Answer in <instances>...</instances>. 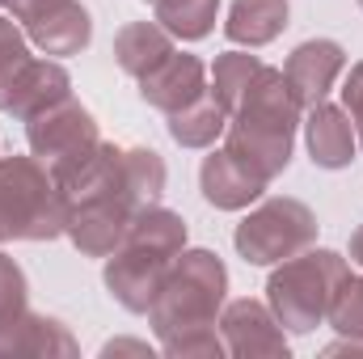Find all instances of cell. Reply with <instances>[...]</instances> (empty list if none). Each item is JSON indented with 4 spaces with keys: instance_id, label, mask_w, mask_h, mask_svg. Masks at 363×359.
<instances>
[{
    "instance_id": "ffe728a7",
    "label": "cell",
    "mask_w": 363,
    "mask_h": 359,
    "mask_svg": "<svg viewBox=\"0 0 363 359\" xmlns=\"http://www.w3.org/2000/svg\"><path fill=\"white\" fill-rule=\"evenodd\" d=\"M152 4L157 21L182 38V43H199L216 30V13H220V0H144Z\"/></svg>"
},
{
    "instance_id": "6da1fadb",
    "label": "cell",
    "mask_w": 363,
    "mask_h": 359,
    "mask_svg": "<svg viewBox=\"0 0 363 359\" xmlns=\"http://www.w3.org/2000/svg\"><path fill=\"white\" fill-rule=\"evenodd\" d=\"M296 127H300V101L287 89L283 68L262 64V72L250 81V89L241 93L237 110L228 114L224 148L237 153L245 165H254L267 182H274L291 161Z\"/></svg>"
},
{
    "instance_id": "7402d4cb",
    "label": "cell",
    "mask_w": 363,
    "mask_h": 359,
    "mask_svg": "<svg viewBox=\"0 0 363 359\" xmlns=\"http://www.w3.org/2000/svg\"><path fill=\"white\" fill-rule=\"evenodd\" d=\"M26 292H30V287H26L21 267L0 254V343H4V334H9V326L26 313Z\"/></svg>"
},
{
    "instance_id": "5b68a950",
    "label": "cell",
    "mask_w": 363,
    "mask_h": 359,
    "mask_svg": "<svg viewBox=\"0 0 363 359\" xmlns=\"http://www.w3.org/2000/svg\"><path fill=\"white\" fill-rule=\"evenodd\" d=\"M317 228L321 224H317L313 207L283 194V199H267L237 224L233 245L250 267H279V263L304 254L308 245H317Z\"/></svg>"
},
{
    "instance_id": "484cf974",
    "label": "cell",
    "mask_w": 363,
    "mask_h": 359,
    "mask_svg": "<svg viewBox=\"0 0 363 359\" xmlns=\"http://www.w3.org/2000/svg\"><path fill=\"white\" fill-rule=\"evenodd\" d=\"M342 110L351 114L355 140H359V148H363V60L351 68V77H347V85H342Z\"/></svg>"
},
{
    "instance_id": "5bb4252c",
    "label": "cell",
    "mask_w": 363,
    "mask_h": 359,
    "mask_svg": "<svg viewBox=\"0 0 363 359\" xmlns=\"http://www.w3.org/2000/svg\"><path fill=\"white\" fill-rule=\"evenodd\" d=\"M304 140H308V157L313 165L321 170H347L359 153V140H355V123L342 106H330V101H317L308 110V123H304Z\"/></svg>"
},
{
    "instance_id": "30bf717a",
    "label": "cell",
    "mask_w": 363,
    "mask_h": 359,
    "mask_svg": "<svg viewBox=\"0 0 363 359\" xmlns=\"http://www.w3.org/2000/svg\"><path fill=\"white\" fill-rule=\"evenodd\" d=\"M342 68H347V51L334 38H308L287 55L283 77H287L291 97L300 101V110H313L317 101H325V93L334 89Z\"/></svg>"
},
{
    "instance_id": "ac0fdd59",
    "label": "cell",
    "mask_w": 363,
    "mask_h": 359,
    "mask_svg": "<svg viewBox=\"0 0 363 359\" xmlns=\"http://www.w3.org/2000/svg\"><path fill=\"white\" fill-rule=\"evenodd\" d=\"M287 0H233L224 34L241 47H267L287 30Z\"/></svg>"
},
{
    "instance_id": "e0dca14e",
    "label": "cell",
    "mask_w": 363,
    "mask_h": 359,
    "mask_svg": "<svg viewBox=\"0 0 363 359\" xmlns=\"http://www.w3.org/2000/svg\"><path fill=\"white\" fill-rule=\"evenodd\" d=\"M174 55V34L161 26V21H131L114 34V60L127 77H144L152 72L161 60Z\"/></svg>"
},
{
    "instance_id": "1f68e13d",
    "label": "cell",
    "mask_w": 363,
    "mask_h": 359,
    "mask_svg": "<svg viewBox=\"0 0 363 359\" xmlns=\"http://www.w3.org/2000/svg\"><path fill=\"white\" fill-rule=\"evenodd\" d=\"M359 9H363V0H359Z\"/></svg>"
},
{
    "instance_id": "44dd1931",
    "label": "cell",
    "mask_w": 363,
    "mask_h": 359,
    "mask_svg": "<svg viewBox=\"0 0 363 359\" xmlns=\"http://www.w3.org/2000/svg\"><path fill=\"white\" fill-rule=\"evenodd\" d=\"M262 72V60L258 55H245V51H224V55H216V64H211V93H216V101L233 114L237 110V101H241V93L250 89V81Z\"/></svg>"
},
{
    "instance_id": "4316f807",
    "label": "cell",
    "mask_w": 363,
    "mask_h": 359,
    "mask_svg": "<svg viewBox=\"0 0 363 359\" xmlns=\"http://www.w3.org/2000/svg\"><path fill=\"white\" fill-rule=\"evenodd\" d=\"M60 4H68V0H13V17H17V21H34V17L55 13Z\"/></svg>"
},
{
    "instance_id": "cb8c5ba5",
    "label": "cell",
    "mask_w": 363,
    "mask_h": 359,
    "mask_svg": "<svg viewBox=\"0 0 363 359\" xmlns=\"http://www.w3.org/2000/svg\"><path fill=\"white\" fill-rule=\"evenodd\" d=\"M161 351L174 359H186V355H207V359H220L228 355V347H224V334L216 330V326H194V330H182L174 338H165L161 343Z\"/></svg>"
},
{
    "instance_id": "ba28073f",
    "label": "cell",
    "mask_w": 363,
    "mask_h": 359,
    "mask_svg": "<svg viewBox=\"0 0 363 359\" xmlns=\"http://www.w3.org/2000/svg\"><path fill=\"white\" fill-rule=\"evenodd\" d=\"M220 334H224V347L228 355L237 359H258V355H283L287 359V338H283V326L271 313V304L262 300H228L220 309Z\"/></svg>"
},
{
    "instance_id": "f1b7e54d",
    "label": "cell",
    "mask_w": 363,
    "mask_h": 359,
    "mask_svg": "<svg viewBox=\"0 0 363 359\" xmlns=\"http://www.w3.org/2000/svg\"><path fill=\"white\" fill-rule=\"evenodd\" d=\"M325 355H363V338H338L325 347Z\"/></svg>"
},
{
    "instance_id": "f546056e",
    "label": "cell",
    "mask_w": 363,
    "mask_h": 359,
    "mask_svg": "<svg viewBox=\"0 0 363 359\" xmlns=\"http://www.w3.org/2000/svg\"><path fill=\"white\" fill-rule=\"evenodd\" d=\"M351 263H359L363 267V224L355 228V237H351Z\"/></svg>"
},
{
    "instance_id": "83f0119b",
    "label": "cell",
    "mask_w": 363,
    "mask_h": 359,
    "mask_svg": "<svg viewBox=\"0 0 363 359\" xmlns=\"http://www.w3.org/2000/svg\"><path fill=\"white\" fill-rule=\"evenodd\" d=\"M101 355H152V347L148 343H135V338H114V343L101 347Z\"/></svg>"
},
{
    "instance_id": "9c48e42d",
    "label": "cell",
    "mask_w": 363,
    "mask_h": 359,
    "mask_svg": "<svg viewBox=\"0 0 363 359\" xmlns=\"http://www.w3.org/2000/svg\"><path fill=\"white\" fill-rule=\"evenodd\" d=\"M64 97H72V77L55 60H26L21 68L0 77V114H13L21 123Z\"/></svg>"
},
{
    "instance_id": "4dcf8cb0",
    "label": "cell",
    "mask_w": 363,
    "mask_h": 359,
    "mask_svg": "<svg viewBox=\"0 0 363 359\" xmlns=\"http://www.w3.org/2000/svg\"><path fill=\"white\" fill-rule=\"evenodd\" d=\"M0 4H13V0H0Z\"/></svg>"
},
{
    "instance_id": "603a6c76",
    "label": "cell",
    "mask_w": 363,
    "mask_h": 359,
    "mask_svg": "<svg viewBox=\"0 0 363 359\" xmlns=\"http://www.w3.org/2000/svg\"><path fill=\"white\" fill-rule=\"evenodd\" d=\"M330 326L342 334V338H363V275L347 279L334 309H330Z\"/></svg>"
},
{
    "instance_id": "d4e9b609",
    "label": "cell",
    "mask_w": 363,
    "mask_h": 359,
    "mask_svg": "<svg viewBox=\"0 0 363 359\" xmlns=\"http://www.w3.org/2000/svg\"><path fill=\"white\" fill-rule=\"evenodd\" d=\"M26 60H30V38L9 17H0V77H9L13 68H21Z\"/></svg>"
},
{
    "instance_id": "3957f363",
    "label": "cell",
    "mask_w": 363,
    "mask_h": 359,
    "mask_svg": "<svg viewBox=\"0 0 363 359\" xmlns=\"http://www.w3.org/2000/svg\"><path fill=\"white\" fill-rule=\"evenodd\" d=\"M224 292H228V270L220 263V254L182 250L161 283V292H157V300H152V309H148L152 334L165 343L182 330L216 326L220 309H224Z\"/></svg>"
},
{
    "instance_id": "7c38bea8",
    "label": "cell",
    "mask_w": 363,
    "mask_h": 359,
    "mask_svg": "<svg viewBox=\"0 0 363 359\" xmlns=\"http://www.w3.org/2000/svg\"><path fill=\"white\" fill-rule=\"evenodd\" d=\"M207 89H211V85H207L203 60H199V55H186V51H174L169 60H161L152 72L140 77V97H144L148 106L165 110V114L190 106L194 97H203Z\"/></svg>"
},
{
    "instance_id": "277c9868",
    "label": "cell",
    "mask_w": 363,
    "mask_h": 359,
    "mask_svg": "<svg viewBox=\"0 0 363 359\" xmlns=\"http://www.w3.org/2000/svg\"><path fill=\"white\" fill-rule=\"evenodd\" d=\"M68 199L38 157H0V241H55Z\"/></svg>"
},
{
    "instance_id": "52a82bcc",
    "label": "cell",
    "mask_w": 363,
    "mask_h": 359,
    "mask_svg": "<svg viewBox=\"0 0 363 359\" xmlns=\"http://www.w3.org/2000/svg\"><path fill=\"white\" fill-rule=\"evenodd\" d=\"M174 267V254H161V250H148V245H118L110 258H106V287L110 296L127 309V313H148L165 275Z\"/></svg>"
},
{
    "instance_id": "7a4b0ae2",
    "label": "cell",
    "mask_w": 363,
    "mask_h": 359,
    "mask_svg": "<svg viewBox=\"0 0 363 359\" xmlns=\"http://www.w3.org/2000/svg\"><path fill=\"white\" fill-rule=\"evenodd\" d=\"M351 279V263L334 250H304L287 263H279L267 279V304L291 334H313L321 321H330V309Z\"/></svg>"
},
{
    "instance_id": "4fadbf2b",
    "label": "cell",
    "mask_w": 363,
    "mask_h": 359,
    "mask_svg": "<svg viewBox=\"0 0 363 359\" xmlns=\"http://www.w3.org/2000/svg\"><path fill=\"white\" fill-rule=\"evenodd\" d=\"M131 207L123 203H77L68 207V241L85 254V258H110L123 245V233L131 224Z\"/></svg>"
},
{
    "instance_id": "9a60e30c",
    "label": "cell",
    "mask_w": 363,
    "mask_h": 359,
    "mask_svg": "<svg viewBox=\"0 0 363 359\" xmlns=\"http://www.w3.org/2000/svg\"><path fill=\"white\" fill-rule=\"evenodd\" d=\"M26 38L43 51V55H81L93 43V17L85 4L68 0L47 17L26 21Z\"/></svg>"
},
{
    "instance_id": "8992f818",
    "label": "cell",
    "mask_w": 363,
    "mask_h": 359,
    "mask_svg": "<svg viewBox=\"0 0 363 359\" xmlns=\"http://www.w3.org/2000/svg\"><path fill=\"white\" fill-rule=\"evenodd\" d=\"M26 140H30V157H38L51 178L68 182L101 144V131H97V118L77 97H64L43 114L26 118Z\"/></svg>"
},
{
    "instance_id": "2e32d148",
    "label": "cell",
    "mask_w": 363,
    "mask_h": 359,
    "mask_svg": "<svg viewBox=\"0 0 363 359\" xmlns=\"http://www.w3.org/2000/svg\"><path fill=\"white\" fill-rule=\"evenodd\" d=\"M81 347H77V338L68 334V326L64 321H55V317H47V313H21L13 326H9V334H4V343H0V355H77Z\"/></svg>"
},
{
    "instance_id": "8fae6325",
    "label": "cell",
    "mask_w": 363,
    "mask_h": 359,
    "mask_svg": "<svg viewBox=\"0 0 363 359\" xmlns=\"http://www.w3.org/2000/svg\"><path fill=\"white\" fill-rule=\"evenodd\" d=\"M267 186H271V182L262 178L254 165H245L237 153H228V148H216V153L203 157L199 190H203V199H207L211 207H220V211H241V207H250L254 199H262Z\"/></svg>"
},
{
    "instance_id": "d6986e66",
    "label": "cell",
    "mask_w": 363,
    "mask_h": 359,
    "mask_svg": "<svg viewBox=\"0 0 363 359\" xmlns=\"http://www.w3.org/2000/svg\"><path fill=\"white\" fill-rule=\"evenodd\" d=\"M224 131H228V110L216 101L211 89L169 114V136L178 140L182 148H211Z\"/></svg>"
}]
</instances>
